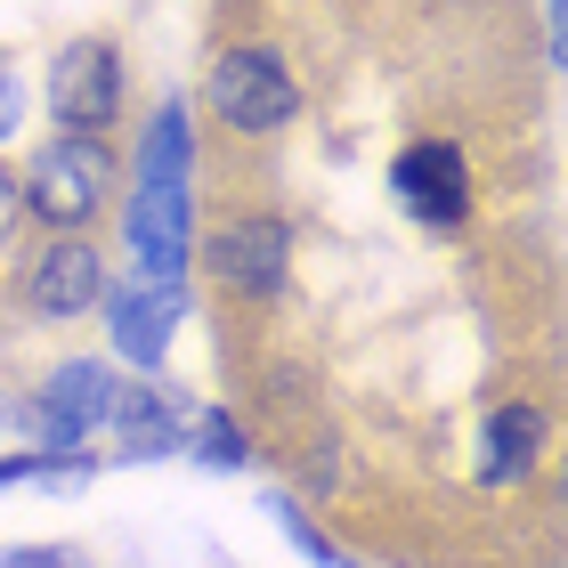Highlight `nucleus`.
Instances as JSON below:
<instances>
[{
    "label": "nucleus",
    "mask_w": 568,
    "mask_h": 568,
    "mask_svg": "<svg viewBox=\"0 0 568 568\" xmlns=\"http://www.w3.org/2000/svg\"><path fill=\"white\" fill-rule=\"evenodd\" d=\"M17 187H24V212H41L49 227H82V220H98V203L114 187V146L65 131V139H49L33 154V171H24Z\"/></svg>",
    "instance_id": "f257e3e1"
},
{
    "label": "nucleus",
    "mask_w": 568,
    "mask_h": 568,
    "mask_svg": "<svg viewBox=\"0 0 568 568\" xmlns=\"http://www.w3.org/2000/svg\"><path fill=\"white\" fill-rule=\"evenodd\" d=\"M203 98H212V114L227 122V131H284V122L301 114V82L293 65L276 58V49H227V58L212 65V82H203Z\"/></svg>",
    "instance_id": "f03ea898"
},
{
    "label": "nucleus",
    "mask_w": 568,
    "mask_h": 568,
    "mask_svg": "<svg viewBox=\"0 0 568 568\" xmlns=\"http://www.w3.org/2000/svg\"><path fill=\"white\" fill-rule=\"evenodd\" d=\"M122 244L146 284L187 276L195 244V179H131V212H122Z\"/></svg>",
    "instance_id": "7ed1b4c3"
},
{
    "label": "nucleus",
    "mask_w": 568,
    "mask_h": 568,
    "mask_svg": "<svg viewBox=\"0 0 568 568\" xmlns=\"http://www.w3.org/2000/svg\"><path fill=\"white\" fill-rule=\"evenodd\" d=\"M49 114L73 139H98L122 114V49L114 41H65L49 65Z\"/></svg>",
    "instance_id": "20e7f679"
},
{
    "label": "nucleus",
    "mask_w": 568,
    "mask_h": 568,
    "mask_svg": "<svg viewBox=\"0 0 568 568\" xmlns=\"http://www.w3.org/2000/svg\"><path fill=\"white\" fill-rule=\"evenodd\" d=\"M179 317H187V276H171V284L122 276L114 293H106L114 349H122V366H139V374H154V366L171 357V333H179Z\"/></svg>",
    "instance_id": "39448f33"
},
{
    "label": "nucleus",
    "mask_w": 568,
    "mask_h": 568,
    "mask_svg": "<svg viewBox=\"0 0 568 568\" xmlns=\"http://www.w3.org/2000/svg\"><path fill=\"white\" fill-rule=\"evenodd\" d=\"M106 406H114V374L98 366V357L58 366V374L41 382V398H33V423L49 438V455H82V438L106 430Z\"/></svg>",
    "instance_id": "423d86ee"
},
{
    "label": "nucleus",
    "mask_w": 568,
    "mask_h": 568,
    "mask_svg": "<svg viewBox=\"0 0 568 568\" xmlns=\"http://www.w3.org/2000/svg\"><path fill=\"white\" fill-rule=\"evenodd\" d=\"M390 187H398V203L423 227H463V212H471V171H463V154L447 139L406 146L398 163H390Z\"/></svg>",
    "instance_id": "0eeeda50"
},
{
    "label": "nucleus",
    "mask_w": 568,
    "mask_h": 568,
    "mask_svg": "<svg viewBox=\"0 0 568 568\" xmlns=\"http://www.w3.org/2000/svg\"><path fill=\"white\" fill-rule=\"evenodd\" d=\"M284 261H293V236H284V220H268V212L227 220L220 236L203 244V268H212L227 293H276V284H284Z\"/></svg>",
    "instance_id": "6e6552de"
},
{
    "label": "nucleus",
    "mask_w": 568,
    "mask_h": 568,
    "mask_svg": "<svg viewBox=\"0 0 568 568\" xmlns=\"http://www.w3.org/2000/svg\"><path fill=\"white\" fill-rule=\"evenodd\" d=\"M24 301H33L41 317H82L90 301H106V261H98L82 236L41 244L33 268H24Z\"/></svg>",
    "instance_id": "1a4fd4ad"
},
{
    "label": "nucleus",
    "mask_w": 568,
    "mask_h": 568,
    "mask_svg": "<svg viewBox=\"0 0 568 568\" xmlns=\"http://www.w3.org/2000/svg\"><path fill=\"white\" fill-rule=\"evenodd\" d=\"M106 430L122 438V463H163V455L187 447V406L171 390H114Z\"/></svg>",
    "instance_id": "9d476101"
},
{
    "label": "nucleus",
    "mask_w": 568,
    "mask_h": 568,
    "mask_svg": "<svg viewBox=\"0 0 568 568\" xmlns=\"http://www.w3.org/2000/svg\"><path fill=\"white\" fill-rule=\"evenodd\" d=\"M536 455H545V415H536L528 398L496 406V415H487V430H479V479H487V487L528 479V471H536Z\"/></svg>",
    "instance_id": "9b49d317"
},
{
    "label": "nucleus",
    "mask_w": 568,
    "mask_h": 568,
    "mask_svg": "<svg viewBox=\"0 0 568 568\" xmlns=\"http://www.w3.org/2000/svg\"><path fill=\"white\" fill-rule=\"evenodd\" d=\"M139 179H195V114L187 98H163L139 139Z\"/></svg>",
    "instance_id": "f8f14e48"
},
{
    "label": "nucleus",
    "mask_w": 568,
    "mask_h": 568,
    "mask_svg": "<svg viewBox=\"0 0 568 568\" xmlns=\"http://www.w3.org/2000/svg\"><path fill=\"white\" fill-rule=\"evenodd\" d=\"M90 455H0V487H90Z\"/></svg>",
    "instance_id": "ddd939ff"
},
{
    "label": "nucleus",
    "mask_w": 568,
    "mask_h": 568,
    "mask_svg": "<svg viewBox=\"0 0 568 568\" xmlns=\"http://www.w3.org/2000/svg\"><path fill=\"white\" fill-rule=\"evenodd\" d=\"M187 447L212 463V471H244V430H236V415H220V406H203V415H187Z\"/></svg>",
    "instance_id": "4468645a"
},
{
    "label": "nucleus",
    "mask_w": 568,
    "mask_h": 568,
    "mask_svg": "<svg viewBox=\"0 0 568 568\" xmlns=\"http://www.w3.org/2000/svg\"><path fill=\"white\" fill-rule=\"evenodd\" d=\"M268 511H276V528H284V545H293L301 560H317V568H349V552H342V545H333V536H325L317 520H308V511H301L293 496H268Z\"/></svg>",
    "instance_id": "2eb2a0df"
},
{
    "label": "nucleus",
    "mask_w": 568,
    "mask_h": 568,
    "mask_svg": "<svg viewBox=\"0 0 568 568\" xmlns=\"http://www.w3.org/2000/svg\"><path fill=\"white\" fill-rule=\"evenodd\" d=\"M0 568H90V560L65 552V545H9V552H0Z\"/></svg>",
    "instance_id": "dca6fc26"
},
{
    "label": "nucleus",
    "mask_w": 568,
    "mask_h": 568,
    "mask_svg": "<svg viewBox=\"0 0 568 568\" xmlns=\"http://www.w3.org/2000/svg\"><path fill=\"white\" fill-rule=\"evenodd\" d=\"M17 122H24V82L17 65H0V139H17Z\"/></svg>",
    "instance_id": "f3484780"
},
{
    "label": "nucleus",
    "mask_w": 568,
    "mask_h": 568,
    "mask_svg": "<svg viewBox=\"0 0 568 568\" xmlns=\"http://www.w3.org/2000/svg\"><path fill=\"white\" fill-rule=\"evenodd\" d=\"M17 220H24V187H17V179H9V171H0V244H9V236H17Z\"/></svg>",
    "instance_id": "a211bd4d"
},
{
    "label": "nucleus",
    "mask_w": 568,
    "mask_h": 568,
    "mask_svg": "<svg viewBox=\"0 0 568 568\" xmlns=\"http://www.w3.org/2000/svg\"><path fill=\"white\" fill-rule=\"evenodd\" d=\"M552 9H560V0H552Z\"/></svg>",
    "instance_id": "6ab92c4d"
}]
</instances>
